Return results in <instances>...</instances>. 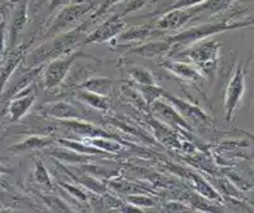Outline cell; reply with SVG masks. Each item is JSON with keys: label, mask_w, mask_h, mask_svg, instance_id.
Returning <instances> with one entry per match:
<instances>
[{"label": "cell", "mask_w": 254, "mask_h": 213, "mask_svg": "<svg viewBox=\"0 0 254 213\" xmlns=\"http://www.w3.org/2000/svg\"><path fill=\"white\" fill-rule=\"evenodd\" d=\"M63 124L72 132L83 135V137H88V138H96V137H108V138H110L111 137L109 133L104 132L97 126L82 121V119H79V120H64Z\"/></svg>", "instance_id": "cell-17"}, {"label": "cell", "mask_w": 254, "mask_h": 213, "mask_svg": "<svg viewBox=\"0 0 254 213\" xmlns=\"http://www.w3.org/2000/svg\"><path fill=\"white\" fill-rule=\"evenodd\" d=\"M6 170H8V168L4 167L3 163L0 162V174H1V172H10V171H6Z\"/></svg>", "instance_id": "cell-36"}, {"label": "cell", "mask_w": 254, "mask_h": 213, "mask_svg": "<svg viewBox=\"0 0 254 213\" xmlns=\"http://www.w3.org/2000/svg\"><path fill=\"white\" fill-rule=\"evenodd\" d=\"M194 184H195V188H197L198 192L200 193L202 195L207 197L209 199H215L218 198V194L212 189V186L209 185L206 180H203L202 177L198 176V175H194Z\"/></svg>", "instance_id": "cell-26"}, {"label": "cell", "mask_w": 254, "mask_h": 213, "mask_svg": "<svg viewBox=\"0 0 254 213\" xmlns=\"http://www.w3.org/2000/svg\"><path fill=\"white\" fill-rule=\"evenodd\" d=\"M151 107H152V111L166 123L187 128V129L189 128V124L187 123L186 119L182 116V114L178 111L177 108L174 107V105H169L161 100H156L151 104Z\"/></svg>", "instance_id": "cell-11"}, {"label": "cell", "mask_w": 254, "mask_h": 213, "mask_svg": "<svg viewBox=\"0 0 254 213\" xmlns=\"http://www.w3.org/2000/svg\"><path fill=\"white\" fill-rule=\"evenodd\" d=\"M62 185H63L64 188H65L66 192L72 193V194L74 195L75 198H79V199H82V201H84V199H86V195H84L82 192H79V190H78V189H75V188H72V186L66 185V184H62Z\"/></svg>", "instance_id": "cell-35"}, {"label": "cell", "mask_w": 254, "mask_h": 213, "mask_svg": "<svg viewBox=\"0 0 254 213\" xmlns=\"http://www.w3.org/2000/svg\"><path fill=\"white\" fill-rule=\"evenodd\" d=\"M139 91L142 92V96L146 100V102L148 105H151L153 101L159 100L160 97H162V93H164V90L161 87H157L156 84H151V86H139Z\"/></svg>", "instance_id": "cell-25"}, {"label": "cell", "mask_w": 254, "mask_h": 213, "mask_svg": "<svg viewBox=\"0 0 254 213\" xmlns=\"http://www.w3.org/2000/svg\"><path fill=\"white\" fill-rule=\"evenodd\" d=\"M77 97L81 100L82 102H84L86 105H88L92 108H96V110H100V111H106V110L110 107V101H109L108 97L104 96V95H99V93L81 90L78 92Z\"/></svg>", "instance_id": "cell-19"}, {"label": "cell", "mask_w": 254, "mask_h": 213, "mask_svg": "<svg viewBox=\"0 0 254 213\" xmlns=\"http://www.w3.org/2000/svg\"><path fill=\"white\" fill-rule=\"evenodd\" d=\"M35 179H36L37 183L44 184V185H51L50 176H49V172L46 170L45 165L41 162V161H37L36 167H35Z\"/></svg>", "instance_id": "cell-29"}, {"label": "cell", "mask_w": 254, "mask_h": 213, "mask_svg": "<svg viewBox=\"0 0 254 213\" xmlns=\"http://www.w3.org/2000/svg\"><path fill=\"white\" fill-rule=\"evenodd\" d=\"M30 45L31 42H27L23 46H19L17 50H14L12 54H9L5 57V60H3V63L0 65V92L4 90L6 82L10 78V75L13 74L15 68L23 60L24 54H26V51H27Z\"/></svg>", "instance_id": "cell-10"}, {"label": "cell", "mask_w": 254, "mask_h": 213, "mask_svg": "<svg viewBox=\"0 0 254 213\" xmlns=\"http://www.w3.org/2000/svg\"><path fill=\"white\" fill-rule=\"evenodd\" d=\"M165 31L160 30L157 27H148V26H141V27H132L129 30H124L120 33L119 40L122 42H135L143 41L151 37L164 36Z\"/></svg>", "instance_id": "cell-15"}, {"label": "cell", "mask_w": 254, "mask_h": 213, "mask_svg": "<svg viewBox=\"0 0 254 213\" xmlns=\"http://www.w3.org/2000/svg\"><path fill=\"white\" fill-rule=\"evenodd\" d=\"M233 1L234 0H204L203 3L198 4L195 6H190V9L193 13V17L195 18L200 14H216V13L226 9Z\"/></svg>", "instance_id": "cell-18"}, {"label": "cell", "mask_w": 254, "mask_h": 213, "mask_svg": "<svg viewBox=\"0 0 254 213\" xmlns=\"http://www.w3.org/2000/svg\"><path fill=\"white\" fill-rule=\"evenodd\" d=\"M161 65L164 66L165 69H168L174 75H177V77L184 79V81H188L193 84L202 83L203 75L200 74L199 70L193 64L182 63V61L171 60L170 59V60H166L164 63H161Z\"/></svg>", "instance_id": "cell-8"}, {"label": "cell", "mask_w": 254, "mask_h": 213, "mask_svg": "<svg viewBox=\"0 0 254 213\" xmlns=\"http://www.w3.org/2000/svg\"><path fill=\"white\" fill-rule=\"evenodd\" d=\"M13 1H18V0H13Z\"/></svg>", "instance_id": "cell-38"}, {"label": "cell", "mask_w": 254, "mask_h": 213, "mask_svg": "<svg viewBox=\"0 0 254 213\" xmlns=\"http://www.w3.org/2000/svg\"><path fill=\"white\" fill-rule=\"evenodd\" d=\"M254 24V19L252 21H244V22H236V23H227V22H218V23H209V24H202V26H195V27L188 28L182 32L170 36L168 41L170 42L173 46L178 45H188V44H195L198 41L207 39V37L215 36L218 33L226 32V31L235 30V28L240 27H248Z\"/></svg>", "instance_id": "cell-2"}, {"label": "cell", "mask_w": 254, "mask_h": 213, "mask_svg": "<svg viewBox=\"0 0 254 213\" xmlns=\"http://www.w3.org/2000/svg\"><path fill=\"white\" fill-rule=\"evenodd\" d=\"M127 28L126 22L119 14L110 15L106 21L102 22L100 26L91 31L88 35H86L83 40L84 45H92V44H104L109 42L110 40L119 36L120 33Z\"/></svg>", "instance_id": "cell-5"}, {"label": "cell", "mask_w": 254, "mask_h": 213, "mask_svg": "<svg viewBox=\"0 0 254 213\" xmlns=\"http://www.w3.org/2000/svg\"><path fill=\"white\" fill-rule=\"evenodd\" d=\"M54 138H49V137H40V135H33V137H28V138L23 139L19 143L12 144L9 147V151L15 153L21 152H28V151H37L44 150L54 144Z\"/></svg>", "instance_id": "cell-16"}, {"label": "cell", "mask_w": 254, "mask_h": 213, "mask_svg": "<svg viewBox=\"0 0 254 213\" xmlns=\"http://www.w3.org/2000/svg\"><path fill=\"white\" fill-rule=\"evenodd\" d=\"M96 6L99 5L92 0H90V1L84 0V1H79V3H72L65 6H62V10L57 15V18L53 21V23L49 27V30L46 31L44 37L45 39L55 37L60 33L73 30V28L77 27V23L81 19L92 14L93 10L96 9Z\"/></svg>", "instance_id": "cell-1"}, {"label": "cell", "mask_w": 254, "mask_h": 213, "mask_svg": "<svg viewBox=\"0 0 254 213\" xmlns=\"http://www.w3.org/2000/svg\"><path fill=\"white\" fill-rule=\"evenodd\" d=\"M92 147L99 148L102 152H119L122 150V146L119 143L114 141V139H109L108 137H96V138H91L90 143Z\"/></svg>", "instance_id": "cell-23"}, {"label": "cell", "mask_w": 254, "mask_h": 213, "mask_svg": "<svg viewBox=\"0 0 254 213\" xmlns=\"http://www.w3.org/2000/svg\"><path fill=\"white\" fill-rule=\"evenodd\" d=\"M171 49H173V45L166 39L156 42L152 41L150 44H144V45L141 46H134V48L130 49V53L139 55L142 57H146V59H155V57L165 55Z\"/></svg>", "instance_id": "cell-14"}, {"label": "cell", "mask_w": 254, "mask_h": 213, "mask_svg": "<svg viewBox=\"0 0 254 213\" xmlns=\"http://www.w3.org/2000/svg\"><path fill=\"white\" fill-rule=\"evenodd\" d=\"M162 97L168 100V101H170L171 104L175 106V108H177L178 111L182 114L183 117L193 119V120L195 121H203V123L204 121H207V115L204 114L199 107H197V106L191 105V104H189V102L183 101V100L173 96L171 93L166 92L165 90H164V93H162Z\"/></svg>", "instance_id": "cell-13"}, {"label": "cell", "mask_w": 254, "mask_h": 213, "mask_svg": "<svg viewBox=\"0 0 254 213\" xmlns=\"http://www.w3.org/2000/svg\"><path fill=\"white\" fill-rule=\"evenodd\" d=\"M44 112H45L46 116L55 117V119H60V120H79V119H83L81 112L78 111L74 106L63 101L48 104V105L44 106Z\"/></svg>", "instance_id": "cell-12"}, {"label": "cell", "mask_w": 254, "mask_h": 213, "mask_svg": "<svg viewBox=\"0 0 254 213\" xmlns=\"http://www.w3.org/2000/svg\"><path fill=\"white\" fill-rule=\"evenodd\" d=\"M79 57H88V55L83 54L82 51H73L70 54L50 60V63L46 66L45 74H44L45 87L48 90H54V88L59 87L60 84L65 81L69 70Z\"/></svg>", "instance_id": "cell-4"}, {"label": "cell", "mask_w": 254, "mask_h": 213, "mask_svg": "<svg viewBox=\"0 0 254 213\" xmlns=\"http://www.w3.org/2000/svg\"><path fill=\"white\" fill-rule=\"evenodd\" d=\"M79 1H84V0H72V3H79Z\"/></svg>", "instance_id": "cell-37"}, {"label": "cell", "mask_w": 254, "mask_h": 213, "mask_svg": "<svg viewBox=\"0 0 254 213\" xmlns=\"http://www.w3.org/2000/svg\"><path fill=\"white\" fill-rule=\"evenodd\" d=\"M26 22H27V3L23 1L21 3V5L18 6V9L15 12L14 18H13L12 26H10L9 31V40L10 45L14 46L15 40L19 36V33L22 32V30L26 26Z\"/></svg>", "instance_id": "cell-20"}, {"label": "cell", "mask_w": 254, "mask_h": 213, "mask_svg": "<svg viewBox=\"0 0 254 213\" xmlns=\"http://www.w3.org/2000/svg\"><path fill=\"white\" fill-rule=\"evenodd\" d=\"M79 180H81V183L83 184L86 188H88V189L92 190V192L95 193H99V194H104V193L108 190V188H106L105 184H102L101 181L99 180H96V179H92V177H81Z\"/></svg>", "instance_id": "cell-30"}, {"label": "cell", "mask_w": 254, "mask_h": 213, "mask_svg": "<svg viewBox=\"0 0 254 213\" xmlns=\"http://www.w3.org/2000/svg\"><path fill=\"white\" fill-rule=\"evenodd\" d=\"M0 1H1V0H0Z\"/></svg>", "instance_id": "cell-39"}, {"label": "cell", "mask_w": 254, "mask_h": 213, "mask_svg": "<svg viewBox=\"0 0 254 213\" xmlns=\"http://www.w3.org/2000/svg\"><path fill=\"white\" fill-rule=\"evenodd\" d=\"M245 92V69L243 64L236 68L235 73L227 84L226 95H225V112L226 120H230L234 111L239 106Z\"/></svg>", "instance_id": "cell-6"}, {"label": "cell", "mask_w": 254, "mask_h": 213, "mask_svg": "<svg viewBox=\"0 0 254 213\" xmlns=\"http://www.w3.org/2000/svg\"><path fill=\"white\" fill-rule=\"evenodd\" d=\"M35 101H36V95L31 91H27V88L19 92L18 96H15L10 101L9 107H8L10 121L21 120L22 117L30 111Z\"/></svg>", "instance_id": "cell-9"}, {"label": "cell", "mask_w": 254, "mask_h": 213, "mask_svg": "<svg viewBox=\"0 0 254 213\" xmlns=\"http://www.w3.org/2000/svg\"><path fill=\"white\" fill-rule=\"evenodd\" d=\"M59 143L64 147L68 148L69 151H75V152L79 153H87V155H97V153H104L99 148L92 147L91 144L86 146L83 143H78V142L74 141H59Z\"/></svg>", "instance_id": "cell-24"}, {"label": "cell", "mask_w": 254, "mask_h": 213, "mask_svg": "<svg viewBox=\"0 0 254 213\" xmlns=\"http://www.w3.org/2000/svg\"><path fill=\"white\" fill-rule=\"evenodd\" d=\"M151 0H128L124 6H123V10L119 13V15L122 18H124L126 15L132 14V13L138 12L141 10L142 8H144L147 3H150Z\"/></svg>", "instance_id": "cell-27"}, {"label": "cell", "mask_w": 254, "mask_h": 213, "mask_svg": "<svg viewBox=\"0 0 254 213\" xmlns=\"http://www.w3.org/2000/svg\"><path fill=\"white\" fill-rule=\"evenodd\" d=\"M129 75L132 77L134 82H137L139 86H151V84H156V79L153 77L152 73L150 70L144 69L143 66L133 65L128 68Z\"/></svg>", "instance_id": "cell-22"}, {"label": "cell", "mask_w": 254, "mask_h": 213, "mask_svg": "<svg viewBox=\"0 0 254 213\" xmlns=\"http://www.w3.org/2000/svg\"><path fill=\"white\" fill-rule=\"evenodd\" d=\"M70 3H72V0H50V10L53 12V10L68 5Z\"/></svg>", "instance_id": "cell-34"}, {"label": "cell", "mask_w": 254, "mask_h": 213, "mask_svg": "<svg viewBox=\"0 0 254 213\" xmlns=\"http://www.w3.org/2000/svg\"><path fill=\"white\" fill-rule=\"evenodd\" d=\"M204 0H175L173 5L170 6V9H177V8H190V6H195L198 4L203 3Z\"/></svg>", "instance_id": "cell-32"}, {"label": "cell", "mask_w": 254, "mask_h": 213, "mask_svg": "<svg viewBox=\"0 0 254 213\" xmlns=\"http://www.w3.org/2000/svg\"><path fill=\"white\" fill-rule=\"evenodd\" d=\"M5 54V23H0V65L4 60Z\"/></svg>", "instance_id": "cell-33"}, {"label": "cell", "mask_w": 254, "mask_h": 213, "mask_svg": "<svg viewBox=\"0 0 254 213\" xmlns=\"http://www.w3.org/2000/svg\"><path fill=\"white\" fill-rule=\"evenodd\" d=\"M122 1H124V0H105V1H102V4L100 5V8L96 12H93L92 14L87 18V22L91 24V22L95 21V19H97L99 17H101V15L106 14V13L109 12V9L110 8H113L114 5H117V4L122 3Z\"/></svg>", "instance_id": "cell-28"}, {"label": "cell", "mask_w": 254, "mask_h": 213, "mask_svg": "<svg viewBox=\"0 0 254 213\" xmlns=\"http://www.w3.org/2000/svg\"><path fill=\"white\" fill-rule=\"evenodd\" d=\"M114 81L109 78H104V77H97V78H90L86 82L81 84V90L90 91V92L99 93V95H104L106 96L110 90L113 88Z\"/></svg>", "instance_id": "cell-21"}, {"label": "cell", "mask_w": 254, "mask_h": 213, "mask_svg": "<svg viewBox=\"0 0 254 213\" xmlns=\"http://www.w3.org/2000/svg\"><path fill=\"white\" fill-rule=\"evenodd\" d=\"M220 44L215 40L204 41L199 45L189 48L182 51L179 56L187 57L197 68L203 77H213L217 70L218 59H220Z\"/></svg>", "instance_id": "cell-3"}, {"label": "cell", "mask_w": 254, "mask_h": 213, "mask_svg": "<svg viewBox=\"0 0 254 213\" xmlns=\"http://www.w3.org/2000/svg\"><path fill=\"white\" fill-rule=\"evenodd\" d=\"M128 203L134 204L137 207H153L155 206V202L153 199L148 198V197H144V195H129Z\"/></svg>", "instance_id": "cell-31"}, {"label": "cell", "mask_w": 254, "mask_h": 213, "mask_svg": "<svg viewBox=\"0 0 254 213\" xmlns=\"http://www.w3.org/2000/svg\"><path fill=\"white\" fill-rule=\"evenodd\" d=\"M193 17L190 8H177L170 9L162 15V18L157 22V28L162 31H177L189 23Z\"/></svg>", "instance_id": "cell-7"}]
</instances>
